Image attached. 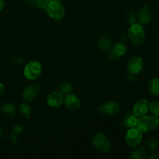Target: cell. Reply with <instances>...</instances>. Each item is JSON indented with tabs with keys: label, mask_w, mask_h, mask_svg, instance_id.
Returning <instances> with one entry per match:
<instances>
[{
	"label": "cell",
	"mask_w": 159,
	"mask_h": 159,
	"mask_svg": "<svg viewBox=\"0 0 159 159\" xmlns=\"http://www.w3.org/2000/svg\"><path fill=\"white\" fill-rule=\"evenodd\" d=\"M127 35L130 42L136 47L142 46L145 40V31L143 25L139 23L130 24L127 30Z\"/></svg>",
	"instance_id": "1"
},
{
	"label": "cell",
	"mask_w": 159,
	"mask_h": 159,
	"mask_svg": "<svg viewBox=\"0 0 159 159\" xmlns=\"http://www.w3.org/2000/svg\"><path fill=\"white\" fill-rule=\"evenodd\" d=\"M159 127V117L155 115H144L139 117L137 128L142 133H149L156 130Z\"/></svg>",
	"instance_id": "2"
},
{
	"label": "cell",
	"mask_w": 159,
	"mask_h": 159,
	"mask_svg": "<svg viewBox=\"0 0 159 159\" xmlns=\"http://www.w3.org/2000/svg\"><path fill=\"white\" fill-rule=\"evenodd\" d=\"M45 9L47 14L53 20H61L65 16V9L61 2L50 0Z\"/></svg>",
	"instance_id": "3"
},
{
	"label": "cell",
	"mask_w": 159,
	"mask_h": 159,
	"mask_svg": "<svg viewBox=\"0 0 159 159\" xmlns=\"http://www.w3.org/2000/svg\"><path fill=\"white\" fill-rule=\"evenodd\" d=\"M93 146L96 148L97 150L102 153H107L110 150V142L109 141V138L107 135L103 133H97L93 137L92 139Z\"/></svg>",
	"instance_id": "4"
},
{
	"label": "cell",
	"mask_w": 159,
	"mask_h": 159,
	"mask_svg": "<svg viewBox=\"0 0 159 159\" xmlns=\"http://www.w3.org/2000/svg\"><path fill=\"white\" fill-rule=\"evenodd\" d=\"M42 65L40 62L30 61L25 66L23 70L24 76L29 80H35L37 78L40 77L42 73Z\"/></svg>",
	"instance_id": "5"
},
{
	"label": "cell",
	"mask_w": 159,
	"mask_h": 159,
	"mask_svg": "<svg viewBox=\"0 0 159 159\" xmlns=\"http://www.w3.org/2000/svg\"><path fill=\"white\" fill-rule=\"evenodd\" d=\"M143 133L137 127L129 128L125 135V141L130 148H135L141 143Z\"/></svg>",
	"instance_id": "6"
},
{
	"label": "cell",
	"mask_w": 159,
	"mask_h": 159,
	"mask_svg": "<svg viewBox=\"0 0 159 159\" xmlns=\"http://www.w3.org/2000/svg\"><path fill=\"white\" fill-rule=\"evenodd\" d=\"M144 60L141 57L134 56L131 57L127 65V72L133 75H138L144 69Z\"/></svg>",
	"instance_id": "7"
},
{
	"label": "cell",
	"mask_w": 159,
	"mask_h": 159,
	"mask_svg": "<svg viewBox=\"0 0 159 159\" xmlns=\"http://www.w3.org/2000/svg\"><path fill=\"white\" fill-rule=\"evenodd\" d=\"M99 111L101 114L107 116H111L116 115L120 111V106L118 102L114 101H110L103 103L99 108Z\"/></svg>",
	"instance_id": "8"
},
{
	"label": "cell",
	"mask_w": 159,
	"mask_h": 159,
	"mask_svg": "<svg viewBox=\"0 0 159 159\" xmlns=\"http://www.w3.org/2000/svg\"><path fill=\"white\" fill-rule=\"evenodd\" d=\"M110 50V53H109L110 61H116L125 55L127 49V46L123 42L119 41L118 43H115L113 47H111Z\"/></svg>",
	"instance_id": "9"
},
{
	"label": "cell",
	"mask_w": 159,
	"mask_h": 159,
	"mask_svg": "<svg viewBox=\"0 0 159 159\" xmlns=\"http://www.w3.org/2000/svg\"><path fill=\"white\" fill-rule=\"evenodd\" d=\"M40 93V88L38 85L33 84L26 87L22 93L23 99L26 102H30L34 100Z\"/></svg>",
	"instance_id": "10"
},
{
	"label": "cell",
	"mask_w": 159,
	"mask_h": 159,
	"mask_svg": "<svg viewBox=\"0 0 159 159\" xmlns=\"http://www.w3.org/2000/svg\"><path fill=\"white\" fill-rule=\"evenodd\" d=\"M65 95L59 91H53L47 98V103L52 108H58L64 103Z\"/></svg>",
	"instance_id": "11"
},
{
	"label": "cell",
	"mask_w": 159,
	"mask_h": 159,
	"mask_svg": "<svg viewBox=\"0 0 159 159\" xmlns=\"http://www.w3.org/2000/svg\"><path fill=\"white\" fill-rule=\"evenodd\" d=\"M153 16V12L152 9L149 6H143L138 12V16H137V20L138 23L141 25H147L151 22Z\"/></svg>",
	"instance_id": "12"
},
{
	"label": "cell",
	"mask_w": 159,
	"mask_h": 159,
	"mask_svg": "<svg viewBox=\"0 0 159 159\" xmlns=\"http://www.w3.org/2000/svg\"><path fill=\"white\" fill-rule=\"evenodd\" d=\"M64 105L70 111H76L81 107V100L79 96L75 94L66 95L64 99Z\"/></svg>",
	"instance_id": "13"
},
{
	"label": "cell",
	"mask_w": 159,
	"mask_h": 159,
	"mask_svg": "<svg viewBox=\"0 0 159 159\" xmlns=\"http://www.w3.org/2000/svg\"><path fill=\"white\" fill-rule=\"evenodd\" d=\"M149 111V102L147 99H140L133 107V113L138 117L144 116Z\"/></svg>",
	"instance_id": "14"
},
{
	"label": "cell",
	"mask_w": 159,
	"mask_h": 159,
	"mask_svg": "<svg viewBox=\"0 0 159 159\" xmlns=\"http://www.w3.org/2000/svg\"><path fill=\"white\" fill-rule=\"evenodd\" d=\"M98 46L102 51H107L111 48L112 40L108 34L102 35L98 41Z\"/></svg>",
	"instance_id": "15"
},
{
	"label": "cell",
	"mask_w": 159,
	"mask_h": 159,
	"mask_svg": "<svg viewBox=\"0 0 159 159\" xmlns=\"http://www.w3.org/2000/svg\"><path fill=\"white\" fill-rule=\"evenodd\" d=\"M139 117L135 116L133 113L127 115L123 121V125L126 128H131V127H136L138 125Z\"/></svg>",
	"instance_id": "16"
},
{
	"label": "cell",
	"mask_w": 159,
	"mask_h": 159,
	"mask_svg": "<svg viewBox=\"0 0 159 159\" xmlns=\"http://www.w3.org/2000/svg\"><path fill=\"white\" fill-rule=\"evenodd\" d=\"M131 153V158L134 159H144L147 157L146 149L144 146H137Z\"/></svg>",
	"instance_id": "17"
},
{
	"label": "cell",
	"mask_w": 159,
	"mask_h": 159,
	"mask_svg": "<svg viewBox=\"0 0 159 159\" xmlns=\"http://www.w3.org/2000/svg\"><path fill=\"white\" fill-rule=\"evenodd\" d=\"M149 90L153 96H159V78H153L149 82Z\"/></svg>",
	"instance_id": "18"
},
{
	"label": "cell",
	"mask_w": 159,
	"mask_h": 159,
	"mask_svg": "<svg viewBox=\"0 0 159 159\" xmlns=\"http://www.w3.org/2000/svg\"><path fill=\"white\" fill-rule=\"evenodd\" d=\"M57 89H58V91L61 92L63 95H68L72 91L71 85L68 82H66V81H62V82H59L58 85H57Z\"/></svg>",
	"instance_id": "19"
},
{
	"label": "cell",
	"mask_w": 159,
	"mask_h": 159,
	"mask_svg": "<svg viewBox=\"0 0 159 159\" xmlns=\"http://www.w3.org/2000/svg\"><path fill=\"white\" fill-rule=\"evenodd\" d=\"M2 111L7 116L12 118L15 115V107L10 102H5L2 107Z\"/></svg>",
	"instance_id": "20"
},
{
	"label": "cell",
	"mask_w": 159,
	"mask_h": 159,
	"mask_svg": "<svg viewBox=\"0 0 159 159\" xmlns=\"http://www.w3.org/2000/svg\"><path fill=\"white\" fill-rule=\"evenodd\" d=\"M20 114L25 118L28 119L31 116V107L28 102L25 101L24 102H22L20 106Z\"/></svg>",
	"instance_id": "21"
},
{
	"label": "cell",
	"mask_w": 159,
	"mask_h": 159,
	"mask_svg": "<svg viewBox=\"0 0 159 159\" xmlns=\"http://www.w3.org/2000/svg\"><path fill=\"white\" fill-rule=\"evenodd\" d=\"M28 4L38 9H45L50 0H26Z\"/></svg>",
	"instance_id": "22"
},
{
	"label": "cell",
	"mask_w": 159,
	"mask_h": 159,
	"mask_svg": "<svg viewBox=\"0 0 159 159\" xmlns=\"http://www.w3.org/2000/svg\"><path fill=\"white\" fill-rule=\"evenodd\" d=\"M146 147L150 151L155 152V151H156L159 148V143L155 138H149L146 141Z\"/></svg>",
	"instance_id": "23"
},
{
	"label": "cell",
	"mask_w": 159,
	"mask_h": 159,
	"mask_svg": "<svg viewBox=\"0 0 159 159\" xmlns=\"http://www.w3.org/2000/svg\"><path fill=\"white\" fill-rule=\"evenodd\" d=\"M149 110L155 116L159 117V102L158 101H153L149 102Z\"/></svg>",
	"instance_id": "24"
},
{
	"label": "cell",
	"mask_w": 159,
	"mask_h": 159,
	"mask_svg": "<svg viewBox=\"0 0 159 159\" xmlns=\"http://www.w3.org/2000/svg\"><path fill=\"white\" fill-rule=\"evenodd\" d=\"M125 16H126V20H127V21L128 22V23H130V24L136 23L137 16H135V14L132 11H129V12H127Z\"/></svg>",
	"instance_id": "25"
},
{
	"label": "cell",
	"mask_w": 159,
	"mask_h": 159,
	"mask_svg": "<svg viewBox=\"0 0 159 159\" xmlns=\"http://www.w3.org/2000/svg\"><path fill=\"white\" fill-rule=\"evenodd\" d=\"M13 130L17 134H20L22 131H23V128H22L21 126L20 125H16L15 127H13Z\"/></svg>",
	"instance_id": "26"
},
{
	"label": "cell",
	"mask_w": 159,
	"mask_h": 159,
	"mask_svg": "<svg viewBox=\"0 0 159 159\" xmlns=\"http://www.w3.org/2000/svg\"><path fill=\"white\" fill-rule=\"evenodd\" d=\"M148 158L151 159H158L159 158V152H153L152 153V155H150L148 156Z\"/></svg>",
	"instance_id": "27"
},
{
	"label": "cell",
	"mask_w": 159,
	"mask_h": 159,
	"mask_svg": "<svg viewBox=\"0 0 159 159\" xmlns=\"http://www.w3.org/2000/svg\"><path fill=\"white\" fill-rule=\"evenodd\" d=\"M4 90H5L4 85H3L2 83H1V82H0V96H1V95L3 93H4Z\"/></svg>",
	"instance_id": "28"
},
{
	"label": "cell",
	"mask_w": 159,
	"mask_h": 159,
	"mask_svg": "<svg viewBox=\"0 0 159 159\" xmlns=\"http://www.w3.org/2000/svg\"><path fill=\"white\" fill-rule=\"evenodd\" d=\"M5 6V2H4V0H0V12L3 9Z\"/></svg>",
	"instance_id": "29"
},
{
	"label": "cell",
	"mask_w": 159,
	"mask_h": 159,
	"mask_svg": "<svg viewBox=\"0 0 159 159\" xmlns=\"http://www.w3.org/2000/svg\"><path fill=\"white\" fill-rule=\"evenodd\" d=\"M2 138H3V132H2V130L1 129V127H0V141H2Z\"/></svg>",
	"instance_id": "30"
},
{
	"label": "cell",
	"mask_w": 159,
	"mask_h": 159,
	"mask_svg": "<svg viewBox=\"0 0 159 159\" xmlns=\"http://www.w3.org/2000/svg\"><path fill=\"white\" fill-rule=\"evenodd\" d=\"M54 1H57V2H62V1H65V0H54Z\"/></svg>",
	"instance_id": "31"
}]
</instances>
